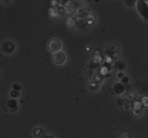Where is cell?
<instances>
[{
    "label": "cell",
    "instance_id": "cell-1",
    "mask_svg": "<svg viewBox=\"0 0 148 138\" xmlns=\"http://www.w3.org/2000/svg\"><path fill=\"white\" fill-rule=\"evenodd\" d=\"M137 10L139 14L142 16L145 20H148V4L143 0H137L136 4Z\"/></svg>",
    "mask_w": 148,
    "mask_h": 138
},
{
    "label": "cell",
    "instance_id": "cell-2",
    "mask_svg": "<svg viewBox=\"0 0 148 138\" xmlns=\"http://www.w3.org/2000/svg\"><path fill=\"white\" fill-rule=\"evenodd\" d=\"M62 48V44L59 40L56 38L51 39L48 43V49L52 53H56L60 51Z\"/></svg>",
    "mask_w": 148,
    "mask_h": 138
},
{
    "label": "cell",
    "instance_id": "cell-3",
    "mask_svg": "<svg viewBox=\"0 0 148 138\" xmlns=\"http://www.w3.org/2000/svg\"><path fill=\"white\" fill-rule=\"evenodd\" d=\"M52 60L56 65H62L66 60V55L64 52L59 51L56 53H53L52 55Z\"/></svg>",
    "mask_w": 148,
    "mask_h": 138
},
{
    "label": "cell",
    "instance_id": "cell-4",
    "mask_svg": "<svg viewBox=\"0 0 148 138\" xmlns=\"http://www.w3.org/2000/svg\"><path fill=\"white\" fill-rule=\"evenodd\" d=\"M1 50L5 54H11L14 50V45L9 41H4L1 46Z\"/></svg>",
    "mask_w": 148,
    "mask_h": 138
},
{
    "label": "cell",
    "instance_id": "cell-5",
    "mask_svg": "<svg viewBox=\"0 0 148 138\" xmlns=\"http://www.w3.org/2000/svg\"><path fill=\"white\" fill-rule=\"evenodd\" d=\"M141 106L142 104L141 102H137L135 103V104H134V107L132 108V113L134 114L135 117H140L142 114V109H141Z\"/></svg>",
    "mask_w": 148,
    "mask_h": 138
},
{
    "label": "cell",
    "instance_id": "cell-6",
    "mask_svg": "<svg viewBox=\"0 0 148 138\" xmlns=\"http://www.w3.org/2000/svg\"><path fill=\"white\" fill-rule=\"evenodd\" d=\"M114 90L115 91L116 93L120 94L122 93L124 91V85L123 84L118 82V83H116L114 86Z\"/></svg>",
    "mask_w": 148,
    "mask_h": 138
},
{
    "label": "cell",
    "instance_id": "cell-7",
    "mask_svg": "<svg viewBox=\"0 0 148 138\" xmlns=\"http://www.w3.org/2000/svg\"><path fill=\"white\" fill-rule=\"evenodd\" d=\"M66 25L69 28H73L74 27H75V25H76V20H75V19L72 18V17L68 19L67 21H66Z\"/></svg>",
    "mask_w": 148,
    "mask_h": 138
},
{
    "label": "cell",
    "instance_id": "cell-8",
    "mask_svg": "<svg viewBox=\"0 0 148 138\" xmlns=\"http://www.w3.org/2000/svg\"><path fill=\"white\" fill-rule=\"evenodd\" d=\"M142 106L144 108H148V95H144L141 98Z\"/></svg>",
    "mask_w": 148,
    "mask_h": 138
},
{
    "label": "cell",
    "instance_id": "cell-9",
    "mask_svg": "<svg viewBox=\"0 0 148 138\" xmlns=\"http://www.w3.org/2000/svg\"><path fill=\"white\" fill-rule=\"evenodd\" d=\"M103 79V76L101 73H96L94 76V81L96 82H101Z\"/></svg>",
    "mask_w": 148,
    "mask_h": 138
},
{
    "label": "cell",
    "instance_id": "cell-10",
    "mask_svg": "<svg viewBox=\"0 0 148 138\" xmlns=\"http://www.w3.org/2000/svg\"><path fill=\"white\" fill-rule=\"evenodd\" d=\"M7 105H8V106L11 108H16V107H17V102H16L15 100H10V101L7 102Z\"/></svg>",
    "mask_w": 148,
    "mask_h": 138
},
{
    "label": "cell",
    "instance_id": "cell-11",
    "mask_svg": "<svg viewBox=\"0 0 148 138\" xmlns=\"http://www.w3.org/2000/svg\"><path fill=\"white\" fill-rule=\"evenodd\" d=\"M137 0H124V3L128 7H133L134 4H137Z\"/></svg>",
    "mask_w": 148,
    "mask_h": 138
},
{
    "label": "cell",
    "instance_id": "cell-12",
    "mask_svg": "<svg viewBox=\"0 0 148 138\" xmlns=\"http://www.w3.org/2000/svg\"><path fill=\"white\" fill-rule=\"evenodd\" d=\"M40 133H41V129L36 128L33 130V135H34L35 137H37V136H38L40 134Z\"/></svg>",
    "mask_w": 148,
    "mask_h": 138
},
{
    "label": "cell",
    "instance_id": "cell-13",
    "mask_svg": "<svg viewBox=\"0 0 148 138\" xmlns=\"http://www.w3.org/2000/svg\"><path fill=\"white\" fill-rule=\"evenodd\" d=\"M10 95L12 96V98H17V97L19 96V93L17 92V91H12L11 93H10Z\"/></svg>",
    "mask_w": 148,
    "mask_h": 138
},
{
    "label": "cell",
    "instance_id": "cell-14",
    "mask_svg": "<svg viewBox=\"0 0 148 138\" xmlns=\"http://www.w3.org/2000/svg\"><path fill=\"white\" fill-rule=\"evenodd\" d=\"M118 77H119V78H124V74L121 73V72H120V73L118 74Z\"/></svg>",
    "mask_w": 148,
    "mask_h": 138
},
{
    "label": "cell",
    "instance_id": "cell-15",
    "mask_svg": "<svg viewBox=\"0 0 148 138\" xmlns=\"http://www.w3.org/2000/svg\"><path fill=\"white\" fill-rule=\"evenodd\" d=\"M45 138H53V137H52V136H50V135H48V136H46V137Z\"/></svg>",
    "mask_w": 148,
    "mask_h": 138
},
{
    "label": "cell",
    "instance_id": "cell-16",
    "mask_svg": "<svg viewBox=\"0 0 148 138\" xmlns=\"http://www.w3.org/2000/svg\"><path fill=\"white\" fill-rule=\"evenodd\" d=\"M143 1H146V2H147V1H148V0H143Z\"/></svg>",
    "mask_w": 148,
    "mask_h": 138
}]
</instances>
